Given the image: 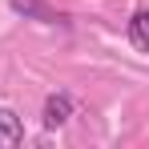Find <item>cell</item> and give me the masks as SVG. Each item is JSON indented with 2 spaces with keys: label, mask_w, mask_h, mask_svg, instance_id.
<instances>
[{
  "label": "cell",
  "mask_w": 149,
  "mask_h": 149,
  "mask_svg": "<svg viewBox=\"0 0 149 149\" xmlns=\"http://www.w3.org/2000/svg\"><path fill=\"white\" fill-rule=\"evenodd\" d=\"M12 12H20L24 20H40V24H73L61 8H52L49 0H8Z\"/></svg>",
  "instance_id": "6da1fadb"
},
{
  "label": "cell",
  "mask_w": 149,
  "mask_h": 149,
  "mask_svg": "<svg viewBox=\"0 0 149 149\" xmlns=\"http://www.w3.org/2000/svg\"><path fill=\"white\" fill-rule=\"evenodd\" d=\"M69 117H73V97H69V93H52V97L45 101V113H40V121L49 125V129H61Z\"/></svg>",
  "instance_id": "7a4b0ae2"
},
{
  "label": "cell",
  "mask_w": 149,
  "mask_h": 149,
  "mask_svg": "<svg viewBox=\"0 0 149 149\" xmlns=\"http://www.w3.org/2000/svg\"><path fill=\"white\" fill-rule=\"evenodd\" d=\"M24 141V125L12 109H0V145H20Z\"/></svg>",
  "instance_id": "3957f363"
},
{
  "label": "cell",
  "mask_w": 149,
  "mask_h": 149,
  "mask_svg": "<svg viewBox=\"0 0 149 149\" xmlns=\"http://www.w3.org/2000/svg\"><path fill=\"white\" fill-rule=\"evenodd\" d=\"M129 40H133L141 52H149V8L133 12V20H129Z\"/></svg>",
  "instance_id": "277c9868"
}]
</instances>
